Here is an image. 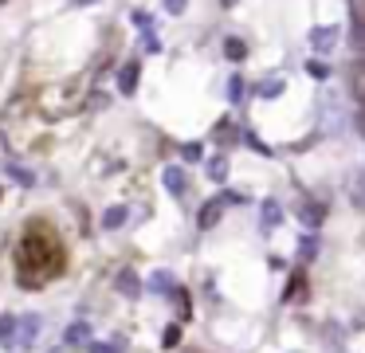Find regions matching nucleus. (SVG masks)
Returning a JSON list of instances; mask_svg holds the SVG:
<instances>
[{"mask_svg": "<svg viewBox=\"0 0 365 353\" xmlns=\"http://www.w3.org/2000/svg\"><path fill=\"white\" fill-rule=\"evenodd\" d=\"M299 216H306V224H318V220H322V208L318 204H299Z\"/></svg>", "mask_w": 365, "mask_h": 353, "instance_id": "obj_10", "label": "nucleus"}, {"mask_svg": "<svg viewBox=\"0 0 365 353\" xmlns=\"http://www.w3.org/2000/svg\"><path fill=\"white\" fill-rule=\"evenodd\" d=\"M118 86H122V95H134V86H138V63H130V67L122 71Z\"/></svg>", "mask_w": 365, "mask_h": 353, "instance_id": "obj_3", "label": "nucleus"}, {"mask_svg": "<svg viewBox=\"0 0 365 353\" xmlns=\"http://www.w3.org/2000/svg\"><path fill=\"white\" fill-rule=\"evenodd\" d=\"M122 220H126V208H110L106 216H102V228H110V231H114V228L122 224Z\"/></svg>", "mask_w": 365, "mask_h": 353, "instance_id": "obj_8", "label": "nucleus"}, {"mask_svg": "<svg viewBox=\"0 0 365 353\" xmlns=\"http://www.w3.org/2000/svg\"><path fill=\"white\" fill-rule=\"evenodd\" d=\"M165 189H169V193H185V169H177V165L165 169Z\"/></svg>", "mask_w": 365, "mask_h": 353, "instance_id": "obj_2", "label": "nucleus"}, {"mask_svg": "<svg viewBox=\"0 0 365 353\" xmlns=\"http://www.w3.org/2000/svg\"><path fill=\"white\" fill-rule=\"evenodd\" d=\"M91 353H114L110 345H91Z\"/></svg>", "mask_w": 365, "mask_h": 353, "instance_id": "obj_22", "label": "nucleus"}, {"mask_svg": "<svg viewBox=\"0 0 365 353\" xmlns=\"http://www.w3.org/2000/svg\"><path fill=\"white\" fill-rule=\"evenodd\" d=\"M263 220H268V224H279V208L268 204V208H263Z\"/></svg>", "mask_w": 365, "mask_h": 353, "instance_id": "obj_17", "label": "nucleus"}, {"mask_svg": "<svg viewBox=\"0 0 365 353\" xmlns=\"http://www.w3.org/2000/svg\"><path fill=\"white\" fill-rule=\"evenodd\" d=\"M185 4H189V0H165V8H169V12H181Z\"/></svg>", "mask_w": 365, "mask_h": 353, "instance_id": "obj_19", "label": "nucleus"}, {"mask_svg": "<svg viewBox=\"0 0 365 353\" xmlns=\"http://www.w3.org/2000/svg\"><path fill=\"white\" fill-rule=\"evenodd\" d=\"M353 48H357V51H365V24H357V28H353Z\"/></svg>", "mask_w": 365, "mask_h": 353, "instance_id": "obj_16", "label": "nucleus"}, {"mask_svg": "<svg viewBox=\"0 0 365 353\" xmlns=\"http://www.w3.org/2000/svg\"><path fill=\"white\" fill-rule=\"evenodd\" d=\"M12 326H16V318H8V314L0 318V341H8V338H12Z\"/></svg>", "mask_w": 365, "mask_h": 353, "instance_id": "obj_14", "label": "nucleus"}, {"mask_svg": "<svg viewBox=\"0 0 365 353\" xmlns=\"http://www.w3.org/2000/svg\"><path fill=\"white\" fill-rule=\"evenodd\" d=\"M63 271V247L48 224H32L16 247V279L20 287H44Z\"/></svg>", "mask_w": 365, "mask_h": 353, "instance_id": "obj_1", "label": "nucleus"}, {"mask_svg": "<svg viewBox=\"0 0 365 353\" xmlns=\"http://www.w3.org/2000/svg\"><path fill=\"white\" fill-rule=\"evenodd\" d=\"M177 341H181V326H177V322H173V326L165 330V338H161V345H165V350H173V345H177Z\"/></svg>", "mask_w": 365, "mask_h": 353, "instance_id": "obj_11", "label": "nucleus"}, {"mask_svg": "<svg viewBox=\"0 0 365 353\" xmlns=\"http://www.w3.org/2000/svg\"><path fill=\"white\" fill-rule=\"evenodd\" d=\"M279 90H283V79H268V83L259 86V95H263V98H271V95H279Z\"/></svg>", "mask_w": 365, "mask_h": 353, "instance_id": "obj_12", "label": "nucleus"}, {"mask_svg": "<svg viewBox=\"0 0 365 353\" xmlns=\"http://www.w3.org/2000/svg\"><path fill=\"white\" fill-rule=\"evenodd\" d=\"M303 291H306V279H303V275H294V279L287 283V294H283V298H287V303H294Z\"/></svg>", "mask_w": 365, "mask_h": 353, "instance_id": "obj_7", "label": "nucleus"}, {"mask_svg": "<svg viewBox=\"0 0 365 353\" xmlns=\"http://www.w3.org/2000/svg\"><path fill=\"white\" fill-rule=\"evenodd\" d=\"M310 75H315V79H326V63H310Z\"/></svg>", "mask_w": 365, "mask_h": 353, "instance_id": "obj_18", "label": "nucleus"}, {"mask_svg": "<svg viewBox=\"0 0 365 353\" xmlns=\"http://www.w3.org/2000/svg\"><path fill=\"white\" fill-rule=\"evenodd\" d=\"M0 196H4V193H0Z\"/></svg>", "mask_w": 365, "mask_h": 353, "instance_id": "obj_24", "label": "nucleus"}, {"mask_svg": "<svg viewBox=\"0 0 365 353\" xmlns=\"http://www.w3.org/2000/svg\"><path fill=\"white\" fill-rule=\"evenodd\" d=\"M208 177H212V181H224V177H228V165H224V161H212V165H208Z\"/></svg>", "mask_w": 365, "mask_h": 353, "instance_id": "obj_13", "label": "nucleus"}, {"mask_svg": "<svg viewBox=\"0 0 365 353\" xmlns=\"http://www.w3.org/2000/svg\"><path fill=\"white\" fill-rule=\"evenodd\" d=\"M334 36H338L334 28H318L310 39H315V48H318V51H326V48H334Z\"/></svg>", "mask_w": 365, "mask_h": 353, "instance_id": "obj_5", "label": "nucleus"}, {"mask_svg": "<svg viewBox=\"0 0 365 353\" xmlns=\"http://www.w3.org/2000/svg\"><path fill=\"white\" fill-rule=\"evenodd\" d=\"M216 220H220V204H212V208L200 212V224H205V228H208V224H216Z\"/></svg>", "mask_w": 365, "mask_h": 353, "instance_id": "obj_15", "label": "nucleus"}, {"mask_svg": "<svg viewBox=\"0 0 365 353\" xmlns=\"http://www.w3.org/2000/svg\"><path fill=\"white\" fill-rule=\"evenodd\" d=\"M91 338V326H86V322H75L71 330H67V341H86Z\"/></svg>", "mask_w": 365, "mask_h": 353, "instance_id": "obj_9", "label": "nucleus"}, {"mask_svg": "<svg viewBox=\"0 0 365 353\" xmlns=\"http://www.w3.org/2000/svg\"><path fill=\"white\" fill-rule=\"evenodd\" d=\"M357 24H365V0H357Z\"/></svg>", "mask_w": 365, "mask_h": 353, "instance_id": "obj_20", "label": "nucleus"}, {"mask_svg": "<svg viewBox=\"0 0 365 353\" xmlns=\"http://www.w3.org/2000/svg\"><path fill=\"white\" fill-rule=\"evenodd\" d=\"M118 287H122L126 294H130V298H134V294H142V283H138L134 271H122V275H118Z\"/></svg>", "mask_w": 365, "mask_h": 353, "instance_id": "obj_4", "label": "nucleus"}, {"mask_svg": "<svg viewBox=\"0 0 365 353\" xmlns=\"http://www.w3.org/2000/svg\"><path fill=\"white\" fill-rule=\"evenodd\" d=\"M353 90H357V98H362V106H365V83H353Z\"/></svg>", "mask_w": 365, "mask_h": 353, "instance_id": "obj_21", "label": "nucleus"}, {"mask_svg": "<svg viewBox=\"0 0 365 353\" xmlns=\"http://www.w3.org/2000/svg\"><path fill=\"white\" fill-rule=\"evenodd\" d=\"M232 4H236V0H224V8H232Z\"/></svg>", "mask_w": 365, "mask_h": 353, "instance_id": "obj_23", "label": "nucleus"}, {"mask_svg": "<svg viewBox=\"0 0 365 353\" xmlns=\"http://www.w3.org/2000/svg\"><path fill=\"white\" fill-rule=\"evenodd\" d=\"M224 55H228V59H243V55H247V44H243V39H224Z\"/></svg>", "mask_w": 365, "mask_h": 353, "instance_id": "obj_6", "label": "nucleus"}]
</instances>
